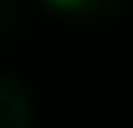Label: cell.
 <instances>
[{
    "label": "cell",
    "instance_id": "6da1fadb",
    "mask_svg": "<svg viewBox=\"0 0 133 128\" xmlns=\"http://www.w3.org/2000/svg\"><path fill=\"white\" fill-rule=\"evenodd\" d=\"M51 5H56V10H72V5H82V0H51Z\"/></svg>",
    "mask_w": 133,
    "mask_h": 128
}]
</instances>
